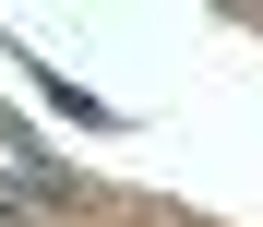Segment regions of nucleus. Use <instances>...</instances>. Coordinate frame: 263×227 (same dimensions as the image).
<instances>
[{
	"mask_svg": "<svg viewBox=\"0 0 263 227\" xmlns=\"http://www.w3.org/2000/svg\"><path fill=\"white\" fill-rule=\"evenodd\" d=\"M48 192H60V167L36 156V144H24L12 120H0V203H48Z\"/></svg>",
	"mask_w": 263,
	"mask_h": 227,
	"instance_id": "1",
	"label": "nucleus"
}]
</instances>
